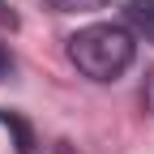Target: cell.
Here are the masks:
<instances>
[{
	"label": "cell",
	"mask_w": 154,
	"mask_h": 154,
	"mask_svg": "<svg viewBox=\"0 0 154 154\" xmlns=\"http://www.w3.org/2000/svg\"><path fill=\"white\" fill-rule=\"evenodd\" d=\"M69 60L90 82H116L133 64V34L124 26H111V22L86 26L69 38Z\"/></svg>",
	"instance_id": "obj_1"
},
{
	"label": "cell",
	"mask_w": 154,
	"mask_h": 154,
	"mask_svg": "<svg viewBox=\"0 0 154 154\" xmlns=\"http://www.w3.org/2000/svg\"><path fill=\"white\" fill-rule=\"evenodd\" d=\"M124 30L154 43V0H128L124 5Z\"/></svg>",
	"instance_id": "obj_2"
},
{
	"label": "cell",
	"mask_w": 154,
	"mask_h": 154,
	"mask_svg": "<svg viewBox=\"0 0 154 154\" xmlns=\"http://www.w3.org/2000/svg\"><path fill=\"white\" fill-rule=\"evenodd\" d=\"M0 120H5L13 133H17V150H22V154H30L34 150V141H30V128L22 124V120H17V116H9V111H0Z\"/></svg>",
	"instance_id": "obj_3"
},
{
	"label": "cell",
	"mask_w": 154,
	"mask_h": 154,
	"mask_svg": "<svg viewBox=\"0 0 154 154\" xmlns=\"http://www.w3.org/2000/svg\"><path fill=\"white\" fill-rule=\"evenodd\" d=\"M51 9H60V13H73V9H90V5H99V0H47Z\"/></svg>",
	"instance_id": "obj_4"
},
{
	"label": "cell",
	"mask_w": 154,
	"mask_h": 154,
	"mask_svg": "<svg viewBox=\"0 0 154 154\" xmlns=\"http://www.w3.org/2000/svg\"><path fill=\"white\" fill-rule=\"evenodd\" d=\"M0 26H9V30L17 26V13H13V9L5 5V0H0Z\"/></svg>",
	"instance_id": "obj_5"
}]
</instances>
